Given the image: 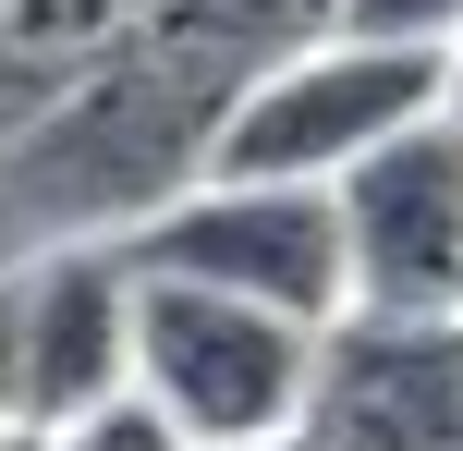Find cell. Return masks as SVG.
<instances>
[{
	"label": "cell",
	"instance_id": "cell-1",
	"mask_svg": "<svg viewBox=\"0 0 463 451\" xmlns=\"http://www.w3.org/2000/svg\"><path fill=\"white\" fill-rule=\"evenodd\" d=\"M244 86H256L244 61H220L146 13L86 86H61L49 110H24L0 135V268L61 257V244H122L171 195H195Z\"/></svg>",
	"mask_w": 463,
	"mask_h": 451
},
{
	"label": "cell",
	"instance_id": "cell-2",
	"mask_svg": "<svg viewBox=\"0 0 463 451\" xmlns=\"http://www.w3.org/2000/svg\"><path fill=\"white\" fill-rule=\"evenodd\" d=\"M317 354H329V330H305L280 305H244V293H208V281H146L135 268V390L195 451L305 439Z\"/></svg>",
	"mask_w": 463,
	"mask_h": 451
},
{
	"label": "cell",
	"instance_id": "cell-3",
	"mask_svg": "<svg viewBox=\"0 0 463 451\" xmlns=\"http://www.w3.org/2000/svg\"><path fill=\"white\" fill-rule=\"evenodd\" d=\"M451 110V49H391V37H305L293 61H269L244 86L220 135V183H342L354 159H378L391 135Z\"/></svg>",
	"mask_w": 463,
	"mask_h": 451
},
{
	"label": "cell",
	"instance_id": "cell-4",
	"mask_svg": "<svg viewBox=\"0 0 463 451\" xmlns=\"http://www.w3.org/2000/svg\"><path fill=\"white\" fill-rule=\"evenodd\" d=\"M122 257L146 281H208V293H244V305H280L305 330H342L354 317V220H342V183H195L171 195L159 220L122 232Z\"/></svg>",
	"mask_w": 463,
	"mask_h": 451
},
{
	"label": "cell",
	"instance_id": "cell-5",
	"mask_svg": "<svg viewBox=\"0 0 463 451\" xmlns=\"http://www.w3.org/2000/svg\"><path fill=\"white\" fill-rule=\"evenodd\" d=\"M342 220H354V305L366 317H463V110L354 159Z\"/></svg>",
	"mask_w": 463,
	"mask_h": 451
},
{
	"label": "cell",
	"instance_id": "cell-6",
	"mask_svg": "<svg viewBox=\"0 0 463 451\" xmlns=\"http://www.w3.org/2000/svg\"><path fill=\"white\" fill-rule=\"evenodd\" d=\"M317 451H463V317H366L317 354Z\"/></svg>",
	"mask_w": 463,
	"mask_h": 451
},
{
	"label": "cell",
	"instance_id": "cell-7",
	"mask_svg": "<svg viewBox=\"0 0 463 451\" xmlns=\"http://www.w3.org/2000/svg\"><path fill=\"white\" fill-rule=\"evenodd\" d=\"M13 330H24V403L37 428L122 403L135 390V257L122 244H61L13 268Z\"/></svg>",
	"mask_w": 463,
	"mask_h": 451
},
{
	"label": "cell",
	"instance_id": "cell-8",
	"mask_svg": "<svg viewBox=\"0 0 463 451\" xmlns=\"http://www.w3.org/2000/svg\"><path fill=\"white\" fill-rule=\"evenodd\" d=\"M146 24V0H0V110H49L61 86H86L122 37Z\"/></svg>",
	"mask_w": 463,
	"mask_h": 451
},
{
	"label": "cell",
	"instance_id": "cell-9",
	"mask_svg": "<svg viewBox=\"0 0 463 451\" xmlns=\"http://www.w3.org/2000/svg\"><path fill=\"white\" fill-rule=\"evenodd\" d=\"M49 451H195V439L171 428L146 390H122V403H98V415H73V428H49Z\"/></svg>",
	"mask_w": 463,
	"mask_h": 451
},
{
	"label": "cell",
	"instance_id": "cell-10",
	"mask_svg": "<svg viewBox=\"0 0 463 451\" xmlns=\"http://www.w3.org/2000/svg\"><path fill=\"white\" fill-rule=\"evenodd\" d=\"M342 37H391V49H451L463 0H342Z\"/></svg>",
	"mask_w": 463,
	"mask_h": 451
},
{
	"label": "cell",
	"instance_id": "cell-11",
	"mask_svg": "<svg viewBox=\"0 0 463 451\" xmlns=\"http://www.w3.org/2000/svg\"><path fill=\"white\" fill-rule=\"evenodd\" d=\"M451 110H463V37H451Z\"/></svg>",
	"mask_w": 463,
	"mask_h": 451
},
{
	"label": "cell",
	"instance_id": "cell-12",
	"mask_svg": "<svg viewBox=\"0 0 463 451\" xmlns=\"http://www.w3.org/2000/svg\"><path fill=\"white\" fill-rule=\"evenodd\" d=\"M269 451H317V439H269Z\"/></svg>",
	"mask_w": 463,
	"mask_h": 451
},
{
	"label": "cell",
	"instance_id": "cell-13",
	"mask_svg": "<svg viewBox=\"0 0 463 451\" xmlns=\"http://www.w3.org/2000/svg\"><path fill=\"white\" fill-rule=\"evenodd\" d=\"M0 135H13V110H0Z\"/></svg>",
	"mask_w": 463,
	"mask_h": 451
}]
</instances>
